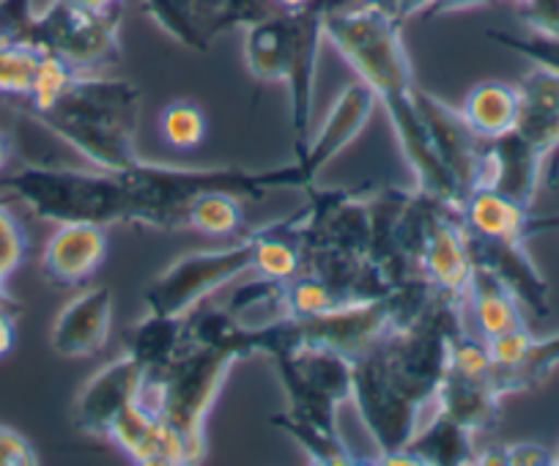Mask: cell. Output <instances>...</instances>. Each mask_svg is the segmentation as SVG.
<instances>
[{
    "label": "cell",
    "instance_id": "obj_1",
    "mask_svg": "<svg viewBox=\"0 0 559 466\" xmlns=\"http://www.w3.org/2000/svg\"><path fill=\"white\" fill-rule=\"evenodd\" d=\"M401 28V20L368 7H335L324 12V41L341 52L359 83L373 94L376 105L384 107L414 187L459 208V192L439 165L417 110V83Z\"/></svg>",
    "mask_w": 559,
    "mask_h": 466
},
{
    "label": "cell",
    "instance_id": "obj_2",
    "mask_svg": "<svg viewBox=\"0 0 559 466\" xmlns=\"http://www.w3.org/2000/svg\"><path fill=\"white\" fill-rule=\"evenodd\" d=\"M321 168L299 154L288 165L269 170L245 168H174L140 159L123 170L127 184V225L152 230L187 228V208L203 192H228L245 201H266L272 192H308L319 181Z\"/></svg>",
    "mask_w": 559,
    "mask_h": 466
},
{
    "label": "cell",
    "instance_id": "obj_3",
    "mask_svg": "<svg viewBox=\"0 0 559 466\" xmlns=\"http://www.w3.org/2000/svg\"><path fill=\"white\" fill-rule=\"evenodd\" d=\"M36 124L74 148L91 168L123 174L140 163V91L127 80L78 74L47 110L31 112Z\"/></svg>",
    "mask_w": 559,
    "mask_h": 466
},
{
    "label": "cell",
    "instance_id": "obj_4",
    "mask_svg": "<svg viewBox=\"0 0 559 466\" xmlns=\"http://www.w3.org/2000/svg\"><path fill=\"white\" fill-rule=\"evenodd\" d=\"M236 362L239 357L228 348L187 337V346L163 371L146 377L143 401L174 428L190 455V464H198L206 455L209 411L217 404Z\"/></svg>",
    "mask_w": 559,
    "mask_h": 466
},
{
    "label": "cell",
    "instance_id": "obj_5",
    "mask_svg": "<svg viewBox=\"0 0 559 466\" xmlns=\"http://www.w3.org/2000/svg\"><path fill=\"white\" fill-rule=\"evenodd\" d=\"M12 195L45 223H127V184L110 170L23 165L0 179V195Z\"/></svg>",
    "mask_w": 559,
    "mask_h": 466
},
{
    "label": "cell",
    "instance_id": "obj_6",
    "mask_svg": "<svg viewBox=\"0 0 559 466\" xmlns=\"http://www.w3.org/2000/svg\"><path fill=\"white\" fill-rule=\"evenodd\" d=\"M121 7L85 9L72 0H52L34 12L28 41L67 61L80 74H99L121 63Z\"/></svg>",
    "mask_w": 559,
    "mask_h": 466
},
{
    "label": "cell",
    "instance_id": "obj_7",
    "mask_svg": "<svg viewBox=\"0 0 559 466\" xmlns=\"http://www.w3.org/2000/svg\"><path fill=\"white\" fill-rule=\"evenodd\" d=\"M252 261H255V239L252 230H245L228 248L181 255L154 277L152 286L143 291V302L148 313L187 319L219 288L250 275Z\"/></svg>",
    "mask_w": 559,
    "mask_h": 466
},
{
    "label": "cell",
    "instance_id": "obj_8",
    "mask_svg": "<svg viewBox=\"0 0 559 466\" xmlns=\"http://www.w3.org/2000/svg\"><path fill=\"white\" fill-rule=\"evenodd\" d=\"M286 390V415L321 431H337V409L352 401L354 360L332 348L299 346L272 360Z\"/></svg>",
    "mask_w": 559,
    "mask_h": 466
},
{
    "label": "cell",
    "instance_id": "obj_9",
    "mask_svg": "<svg viewBox=\"0 0 559 466\" xmlns=\"http://www.w3.org/2000/svg\"><path fill=\"white\" fill-rule=\"evenodd\" d=\"M362 420L370 442L376 444V455L406 450L412 437L423 422V406L414 404L395 382H392L381 348H373L354 357L352 366V401Z\"/></svg>",
    "mask_w": 559,
    "mask_h": 466
},
{
    "label": "cell",
    "instance_id": "obj_10",
    "mask_svg": "<svg viewBox=\"0 0 559 466\" xmlns=\"http://www.w3.org/2000/svg\"><path fill=\"white\" fill-rule=\"evenodd\" d=\"M417 110L423 116L428 141H431L439 165L453 181L459 201H464L472 190L483 187L488 141L472 132L459 107L448 105L444 99L423 88H417Z\"/></svg>",
    "mask_w": 559,
    "mask_h": 466
},
{
    "label": "cell",
    "instance_id": "obj_11",
    "mask_svg": "<svg viewBox=\"0 0 559 466\" xmlns=\"http://www.w3.org/2000/svg\"><path fill=\"white\" fill-rule=\"evenodd\" d=\"M308 201L299 208L302 248H335L354 255H368L370 206L359 190H319L310 187Z\"/></svg>",
    "mask_w": 559,
    "mask_h": 466
},
{
    "label": "cell",
    "instance_id": "obj_12",
    "mask_svg": "<svg viewBox=\"0 0 559 466\" xmlns=\"http://www.w3.org/2000/svg\"><path fill=\"white\" fill-rule=\"evenodd\" d=\"M299 330V346L332 348L337 355L359 357L362 351L395 332L386 294L381 299H352L316 319H294Z\"/></svg>",
    "mask_w": 559,
    "mask_h": 466
},
{
    "label": "cell",
    "instance_id": "obj_13",
    "mask_svg": "<svg viewBox=\"0 0 559 466\" xmlns=\"http://www.w3.org/2000/svg\"><path fill=\"white\" fill-rule=\"evenodd\" d=\"M341 3L316 0L313 7L294 12L297 17V34H294L292 67H288L286 88L292 101V138L294 157L308 148L313 138V99H316V69H319V52L324 45V12Z\"/></svg>",
    "mask_w": 559,
    "mask_h": 466
},
{
    "label": "cell",
    "instance_id": "obj_14",
    "mask_svg": "<svg viewBox=\"0 0 559 466\" xmlns=\"http://www.w3.org/2000/svg\"><path fill=\"white\" fill-rule=\"evenodd\" d=\"M105 439L140 466H190L181 439L143 395L110 422Z\"/></svg>",
    "mask_w": 559,
    "mask_h": 466
},
{
    "label": "cell",
    "instance_id": "obj_15",
    "mask_svg": "<svg viewBox=\"0 0 559 466\" xmlns=\"http://www.w3.org/2000/svg\"><path fill=\"white\" fill-rule=\"evenodd\" d=\"M146 371L129 355L107 362L83 384L74 404V426L88 437H105L110 422L143 395Z\"/></svg>",
    "mask_w": 559,
    "mask_h": 466
},
{
    "label": "cell",
    "instance_id": "obj_16",
    "mask_svg": "<svg viewBox=\"0 0 559 466\" xmlns=\"http://www.w3.org/2000/svg\"><path fill=\"white\" fill-rule=\"evenodd\" d=\"M112 324L110 288L94 286L69 299L56 315L50 330V346L63 360H88L107 346Z\"/></svg>",
    "mask_w": 559,
    "mask_h": 466
},
{
    "label": "cell",
    "instance_id": "obj_17",
    "mask_svg": "<svg viewBox=\"0 0 559 466\" xmlns=\"http://www.w3.org/2000/svg\"><path fill=\"white\" fill-rule=\"evenodd\" d=\"M469 237V250L475 266L491 272L493 277L510 288L521 308L530 310L532 315L551 313V286L537 270L535 261L526 253V244L521 242H499V239H483L466 230Z\"/></svg>",
    "mask_w": 559,
    "mask_h": 466
},
{
    "label": "cell",
    "instance_id": "obj_18",
    "mask_svg": "<svg viewBox=\"0 0 559 466\" xmlns=\"http://www.w3.org/2000/svg\"><path fill=\"white\" fill-rule=\"evenodd\" d=\"M459 217L464 228L475 237L499 239V242H521L526 244L532 237L543 230L557 228V217H540L532 214V208L510 201L502 192L491 187H477L461 201Z\"/></svg>",
    "mask_w": 559,
    "mask_h": 466
},
{
    "label": "cell",
    "instance_id": "obj_19",
    "mask_svg": "<svg viewBox=\"0 0 559 466\" xmlns=\"http://www.w3.org/2000/svg\"><path fill=\"white\" fill-rule=\"evenodd\" d=\"M107 259V234L94 223H67L45 244L41 272L58 288H80L102 270Z\"/></svg>",
    "mask_w": 559,
    "mask_h": 466
},
{
    "label": "cell",
    "instance_id": "obj_20",
    "mask_svg": "<svg viewBox=\"0 0 559 466\" xmlns=\"http://www.w3.org/2000/svg\"><path fill=\"white\" fill-rule=\"evenodd\" d=\"M417 272L442 294L466 302L475 261H472L469 237L459 217V208L442 214V219L433 225L431 237L426 239L417 259Z\"/></svg>",
    "mask_w": 559,
    "mask_h": 466
},
{
    "label": "cell",
    "instance_id": "obj_21",
    "mask_svg": "<svg viewBox=\"0 0 559 466\" xmlns=\"http://www.w3.org/2000/svg\"><path fill=\"white\" fill-rule=\"evenodd\" d=\"M546 163L548 159L540 152H535L519 132L510 130L508 135L488 141L483 187H491L510 201L532 208L537 190H540Z\"/></svg>",
    "mask_w": 559,
    "mask_h": 466
},
{
    "label": "cell",
    "instance_id": "obj_22",
    "mask_svg": "<svg viewBox=\"0 0 559 466\" xmlns=\"http://www.w3.org/2000/svg\"><path fill=\"white\" fill-rule=\"evenodd\" d=\"M519 91V116L513 130L535 152L551 159L559 152V74L532 67L515 83Z\"/></svg>",
    "mask_w": 559,
    "mask_h": 466
},
{
    "label": "cell",
    "instance_id": "obj_23",
    "mask_svg": "<svg viewBox=\"0 0 559 466\" xmlns=\"http://www.w3.org/2000/svg\"><path fill=\"white\" fill-rule=\"evenodd\" d=\"M502 398L497 377H464V373L448 371L431 406L433 411L461 422L477 437L497 426Z\"/></svg>",
    "mask_w": 559,
    "mask_h": 466
},
{
    "label": "cell",
    "instance_id": "obj_24",
    "mask_svg": "<svg viewBox=\"0 0 559 466\" xmlns=\"http://www.w3.org/2000/svg\"><path fill=\"white\" fill-rule=\"evenodd\" d=\"M376 99L362 83H352L337 94V99L332 101L330 112H326L324 124L319 127V132H313L308 148L302 154H310L321 168L332 163L337 154L346 152V146H352L359 138V132L365 130L368 119L373 116Z\"/></svg>",
    "mask_w": 559,
    "mask_h": 466
},
{
    "label": "cell",
    "instance_id": "obj_25",
    "mask_svg": "<svg viewBox=\"0 0 559 466\" xmlns=\"http://www.w3.org/2000/svg\"><path fill=\"white\" fill-rule=\"evenodd\" d=\"M297 17L294 12L266 14L245 28V67L261 83H286L292 67Z\"/></svg>",
    "mask_w": 559,
    "mask_h": 466
},
{
    "label": "cell",
    "instance_id": "obj_26",
    "mask_svg": "<svg viewBox=\"0 0 559 466\" xmlns=\"http://www.w3.org/2000/svg\"><path fill=\"white\" fill-rule=\"evenodd\" d=\"M123 355L132 357L146 377L163 371L181 348L187 346V319L179 315L148 313L134 321L123 335Z\"/></svg>",
    "mask_w": 559,
    "mask_h": 466
},
{
    "label": "cell",
    "instance_id": "obj_27",
    "mask_svg": "<svg viewBox=\"0 0 559 466\" xmlns=\"http://www.w3.org/2000/svg\"><path fill=\"white\" fill-rule=\"evenodd\" d=\"M406 453L414 455L417 466H475V433L433 411L431 420L419 422Z\"/></svg>",
    "mask_w": 559,
    "mask_h": 466
},
{
    "label": "cell",
    "instance_id": "obj_28",
    "mask_svg": "<svg viewBox=\"0 0 559 466\" xmlns=\"http://www.w3.org/2000/svg\"><path fill=\"white\" fill-rule=\"evenodd\" d=\"M255 239V261L252 275L269 277V280H294L302 272V234H299V212L286 219L252 228Z\"/></svg>",
    "mask_w": 559,
    "mask_h": 466
},
{
    "label": "cell",
    "instance_id": "obj_29",
    "mask_svg": "<svg viewBox=\"0 0 559 466\" xmlns=\"http://www.w3.org/2000/svg\"><path fill=\"white\" fill-rule=\"evenodd\" d=\"M466 308H469L472 321L477 324L483 340L515 330V326H526L524 308H521L519 299L510 294V288L499 277H493L483 266H475V272H472Z\"/></svg>",
    "mask_w": 559,
    "mask_h": 466
},
{
    "label": "cell",
    "instance_id": "obj_30",
    "mask_svg": "<svg viewBox=\"0 0 559 466\" xmlns=\"http://www.w3.org/2000/svg\"><path fill=\"white\" fill-rule=\"evenodd\" d=\"M459 110L477 138H483V141H497V138L508 135L515 127L519 91H515V85L488 80V83L475 85L466 94L464 105Z\"/></svg>",
    "mask_w": 559,
    "mask_h": 466
},
{
    "label": "cell",
    "instance_id": "obj_31",
    "mask_svg": "<svg viewBox=\"0 0 559 466\" xmlns=\"http://www.w3.org/2000/svg\"><path fill=\"white\" fill-rule=\"evenodd\" d=\"M223 308L247 330H261V326L274 324V321L288 319L286 283L255 275L252 280L236 286V291L230 294Z\"/></svg>",
    "mask_w": 559,
    "mask_h": 466
},
{
    "label": "cell",
    "instance_id": "obj_32",
    "mask_svg": "<svg viewBox=\"0 0 559 466\" xmlns=\"http://www.w3.org/2000/svg\"><path fill=\"white\" fill-rule=\"evenodd\" d=\"M274 428L292 437L299 444L305 455H308L310 464L316 466H365V458H357V453H352L346 442H343L341 433L321 431V428L308 426L302 420H294L286 411L269 417Z\"/></svg>",
    "mask_w": 559,
    "mask_h": 466
},
{
    "label": "cell",
    "instance_id": "obj_33",
    "mask_svg": "<svg viewBox=\"0 0 559 466\" xmlns=\"http://www.w3.org/2000/svg\"><path fill=\"white\" fill-rule=\"evenodd\" d=\"M187 228L212 239H230L245 234V208L228 192H203L187 208Z\"/></svg>",
    "mask_w": 559,
    "mask_h": 466
},
{
    "label": "cell",
    "instance_id": "obj_34",
    "mask_svg": "<svg viewBox=\"0 0 559 466\" xmlns=\"http://www.w3.org/2000/svg\"><path fill=\"white\" fill-rule=\"evenodd\" d=\"M143 12L168 39L187 50L206 52L212 45L192 0H143Z\"/></svg>",
    "mask_w": 559,
    "mask_h": 466
},
{
    "label": "cell",
    "instance_id": "obj_35",
    "mask_svg": "<svg viewBox=\"0 0 559 466\" xmlns=\"http://www.w3.org/2000/svg\"><path fill=\"white\" fill-rule=\"evenodd\" d=\"M47 52L31 41H9L0 47V96H23L25 101L39 83Z\"/></svg>",
    "mask_w": 559,
    "mask_h": 466
},
{
    "label": "cell",
    "instance_id": "obj_36",
    "mask_svg": "<svg viewBox=\"0 0 559 466\" xmlns=\"http://www.w3.org/2000/svg\"><path fill=\"white\" fill-rule=\"evenodd\" d=\"M159 135L176 152H195V148L203 146V141L209 135L206 112L195 101H170L159 112Z\"/></svg>",
    "mask_w": 559,
    "mask_h": 466
},
{
    "label": "cell",
    "instance_id": "obj_37",
    "mask_svg": "<svg viewBox=\"0 0 559 466\" xmlns=\"http://www.w3.org/2000/svg\"><path fill=\"white\" fill-rule=\"evenodd\" d=\"M28 230L20 223L17 214L7 206V201L0 198V304H9L14 310L23 308L9 294V277L23 266V261L28 259Z\"/></svg>",
    "mask_w": 559,
    "mask_h": 466
},
{
    "label": "cell",
    "instance_id": "obj_38",
    "mask_svg": "<svg viewBox=\"0 0 559 466\" xmlns=\"http://www.w3.org/2000/svg\"><path fill=\"white\" fill-rule=\"evenodd\" d=\"M557 366H559V332L548 337H535L526 360L521 362V368H515L510 377H504L502 382H499V390H502V395L535 390L537 384H543L548 377H551Z\"/></svg>",
    "mask_w": 559,
    "mask_h": 466
},
{
    "label": "cell",
    "instance_id": "obj_39",
    "mask_svg": "<svg viewBox=\"0 0 559 466\" xmlns=\"http://www.w3.org/2000/svg\"><path fill=\"white\" fill-rule=\"evenodd\" d=\"M192 3H195L209 39L225 34V31L247 28L272 14L263 7V0H192Z\"/></svg>",
    "mask_w": 559,
    "mask_h": 466
},
{
    "label": "cell",
    "instance_id": "obj_40",
    "mask_svg": "<svg viewBox=\"0 0 559 466\" xmlns=\"http://www.w3.org/2000/svg\"><path fill=\"white\" fill-rule=\"evenodd\" d=\"M286 302L288 319H316V315L343 304L346 299L332 291L319 277L308 275V272H299L294 280L286 283Z\"/></svg>",
    "mask_w": 559,
    "mask_h": 466
},
{
    "label": "cell",
    "instance_id": "obj_41",
    "mask_svg": "<svg viewBox=\"0 0 559 466\" xmlns=\"http://www.w3.org/2000/svg\"><path fill=\"white\" fill-rule=\"evenodd\" d=\"M486 36L493 45L504 47L508 52H515L524 61H530L532 67L559 74V36H513L504 34V31H486Z\"/></svg>",
    "mask_w": 559,
    "mask_h": 466
},
{
    "label": "cell",
    "instance_id": "obj_42",
    "mask_svg": "<svg viewBox=\"0 0 559 466\" xmlns=\"http://www.w3.org/2000/svg\"><path fill=\"white\" fill-rule=\"evenodd\" d=\"M519 17L532 34L559 36V0H526L519 7Z\"/></svg>",
    "mask_w": 559,
    "mask_h": 466
},
{
    "label": "cell",
    "instance_id": "obj_43",
    "mask_svg": "<svg viewBox=\"0 0 559 466\" xmlns=\"http://www.w3.org/2000/svg\"><path fill=\"white\" fill-rule=\"evenodd\" d=\"M41 458L34 444L14 428L0 422V466H39Z\"/></svg>",
    "mask_w": 559,
    "mask_h": 466
},
{
    "label": "cell",
    "instance_id": "obj_44",
    "mask_svg": "<svg viewBox=\"0 0 559 466\" xmlns=\"http://www.w3.org/2000/svg\"><path fill=\"white\" fill-rule=\"evenodd\" d=\"M508 466H554V450L535 442L508 444Z\"/></svg>",
    "mask_w": 559,
    "mask_h": 466
},
{
    "label": "cell",
    "instance_id": "obj_45",
    "mask_svg": "<svg viewBox=\"0 0 559 466\" xmlns=\"http://www.w3.org/2000/svg\"><path fill=\"white\" fill-rule=\"evenodd\" d=\"M17 313L20 310L0 304V360H7L17 346Z\"/></svg>",
    "mask_w": 559,
    "mask_h": 466
},
{
    "label": "cell",
    "instance_id": "obj_46",
    "mask_svg": "<svg viewBox=\"0 0 559 466\" xmlns=\"http://www.w3.org/2000/svg\"><path fill=\"white\" fill-rule=\"evenodd\" d=\"M493 3V0H431V7L426 9V17H444V14L469 12V9H480Z\"/></svg>",
    "mask_w": 559,
    "mask_h": 466
},
{
    "label": "cell",
    "instance_id": "obj_47",
    "mask_svg": "<svg viewBox=\"0 0 559 466\" xmlns=\"http://www.w3.org/2000/svg\"><path fill=\"white\" fill-rule=\"evenodd\" d=\"M475 466H508V444H493V447L477 450Z\"/></svg>",
    "mask_w": 559,
    "mask_h": 466
},
{
    "label": "cell",
    "instance_id": "obj_48",
    "mask_svg": "<svg viewBox=\"0 0 559 466\" xmlns=\"http://www.w3.org/2000/svg\"><path fill=\"white\" fill-rule=\"evenodd\" d=\"M428 7H431V0H401V7H397V20H401V23H408L412 17L426 14Z\"/></svg>",
    "mask_w": 559,
    "mask_h": 466
},
{
    "label": "cell",
    "instance_id": "obj_49",
    "mask_svg": "<svg viewBox=\"0 0 559 466\" xmlns=\"http://www.w3.org/2000/svg\"><path fill=\"white\" fill-rule=\"evenodd\" d=\"M362 7L376 9V12H384L397 17V7H401V0H362Z\"/></svg>",
    "mask_w": 559,
    "mask_h": 466
},
{
    "label": "cell",
    "instance_id": "obj_50",
    "mask_svg": "<svg viewBox=\"0 0 559 466\" xmlns=\"http://www.w3.org/2000/svg\"><path fill=\"white\" fill-rule=\"evenodd\" d=\"M280 12H302V9L313 7L316 0H272Z\"/></svg>",
    "mask_w": 559,
    "mask_h": 466
},
{
    "label": "cell",
    "instance_id": "obj_51",
    "mask_svg": "<svg viewBox=\"0 0 559 466\" xmlns=\"http://www.w3.org/2000/svg\"><path fill=\"white\" fill-rule=\"evenodd\" d=\"M12 163V141L7 138V132H0V174L9 168Z\"/></svg>",
    "mask_w": 559,
    "mask_h": 466
},
{
    "label": "cell",
    "instance_id": "obj_52",
    "mask_svg": "<svg viewBox=\"0 0 559 466\" xmlns=\"http://www.w3.org/2000/svg\"><path fill=\"white\" fill-rule=\"evenodd\" d=\"M72 3H78V7H85V9H99V12L121 7V0H72Z\"/></svg>",
    "mask_w": 559,
    "mask_h": 466
},
{
    "label": "cell",
    "instance_id": "obj_53",
    "mask_svg": "<svg viewBox=\"0 0 559 466\" xmlns=\"http://www.w3.org/2000/svg\"><path fill=\"white\" fill-rule=\"evenodd\" d=\"M554 466H559V447L554 450Z\"/></svg>",
    "mask_w": 559,
    "mask_h": 466
},
{
    "label": "cell",
    "instance_id": "obj_54",
    "mask_svg": "<svg viewBox=\"0 0 559 466\" xmlns=\"http://www.w3.org/2000/svg\"><path fill=\"white\" fill-rule=\"evenodd\" d=\"M510 3H515V7H521V3H526V0H510Z\"/></svg>",
    "mask_w": 559,
    "mask_h": 466
}]
</instances>
